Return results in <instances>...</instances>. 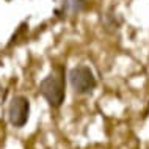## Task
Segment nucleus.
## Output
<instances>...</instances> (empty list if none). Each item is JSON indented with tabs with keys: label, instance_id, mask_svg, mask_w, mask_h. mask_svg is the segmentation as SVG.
<instances>
[{
	"label": "nucleus",
	"instance_id": "f257e3e1",
	"mask_svg": "<svg viewBox=\"0 0 149 149\" xmlns=\"http://www.w3.org/2000/svg\"><path fill=\"white\" fill-rule=\"evenodd\" d=\"M39 91L50 107L60 108L63 105L64 97H66V80H64L63 66L55 64L52 72L41 82Z\"/></svg>",
	"mask_w": 149,
	"mask_h": 149
},
{
	"label": "nucleus",
	"instance_id": "f03ea898",
	"mask_svg": "<svg viewBox=\"0 0 149 149\" xmlns=\"http://www.w3.org/2000/svg\"><path fill=\"white\" fill-rule=\"evenodd\" d=\"M69 82L77 94H88L97 85L94 72L85 64H79L69 71Z\"/></svg>",
	"mask_w": 149,
	"mask_h": 149
},
{
	"label": "nucleus",
	"instance_id": "7ed1b4c3",
	"mask_svg": "<svg viewBox=\"0 0 149 149\" xmlns=\"http://www.w3.org/2000/svg\"><path fill=\"white\" fill-rule=\"evenodd\" d=\"M30 116V100L25 96H14L8 107V118L14 127L21 129L27 124Z\"/></svg>",
	"mask_w": 149,
	"mask_h": 149
}]
</instances>
